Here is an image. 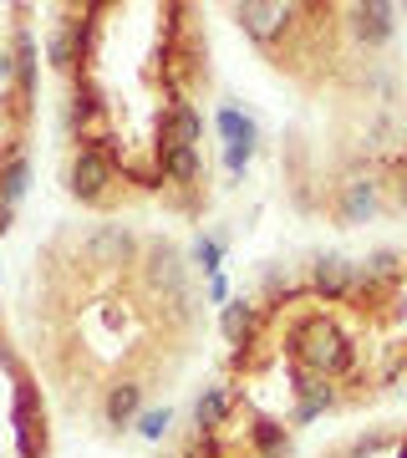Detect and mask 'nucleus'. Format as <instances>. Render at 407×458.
Segmentation results:
<instances>
[{"instance_id":"obj_29","label":"nucleus","mask_w":407,"mask_h":458,"mask_svg":"<svg viewBox=\"0 0 407 458\" xmlns=\"http://www.w3.org/2000/svg\"><path fill=\"white\" fill-rule=\"evenodd\" d=\"M250 458H260V454H250Z\"/></svg>"},{"instance_id":"obj_22","label":"nucleus","mask_w":407,"mask_h":458,"mask_svg":"<svg viewBox=\"0 0 407 458\" xmlns=\"http://www.w3.org/2000/svg\"><path fill=\"white\" fill-rule=\"evenodd\" d=\"M219 255H225V240H214V234H199L194 240V260L209 270V276H219Z\"/></svg>"},{"instance_id":"obj_2","label":"nucleus","mask_w":407,"mask_h":458,"mask_svg":"<svg viewBox=\"0 0 407 458\" xmlns=\"http://www.w3.org/2000/svg\"><path fill=\"white\" fill-rule=\"evenodd\" d=\"M143 285L163 301H179L189 295V260H183V250L174 240H153L143 250Z\"/></svg>"},{"instance_id":"obj_1","label":"nucleus","mask_w":407,"mask_h":458,"mask_svg":"<svg viewBox=\"0 0 407 458\" xmlns=\"http://www.w3.org/2000/svg\"><path fill=\"white\" fill-rule=\"evenodd\" d=\"M291 361L295 367H306L310 377H326V382H336L357 367V346L346 336L336 321L326 311L306 316V321H295L291 327Z\"/></svg>"},{"instance_id":"obj_19","label":"nucleus","mask_w":407,"mask_h":458,"mask_svg":"<svg viewBox=\"0 0 407 458\" xmlns=\"http://www.w3.org/2000/svg\"><path fill=\"white\" fill-rule=\"evenodd\" d=\"M250 438L260 443V458H285L291 454V433L280 423H270V418H260V423L250 428Z\"/></svg>"},{"instance_id":"obj_4","label":"nucleus","mask_w":407,"mask_h":458,"mask_svg":"<svg viewBox=\"0 0 407 458\" xmlns=\"http://www.w3.org/2000/svg\"><path fill=\"white\" fill-rule=\"evenodd\" d=\"M301 16V5H280V0H244V5H234V21H240L244 36H255L260 47H270V41H280V36L291 31V21Z\"/></svg>"},{"instance_id":"obj_27","label":"nucleus","mask_w":407,"mask_h":458,"mask_svg":"<svg viewBox=\"0 0 407 458\" xmlns=\"http://www.w3.org/2000/svg\"><path fill=\"white\" fill-rule=\"evenodd\" d=\"M5 229H11V209H5V204H0V234H5Z\"/></svg>"},{"instance_id":"obj_20","label":"nucleus","mask_w":407,"mask_h":458,"mask_svg":"<svg viewBox=\"0 0 407 458\" xmlns=\"http://www.w3.org/2000/svg\"><path fill=\"white\" fill-rule=\"evenodd\" d=\"M16 72H21V92L31 98L36 92V36L31 31L16 36Z\"/></svg>"},{"instance_id":"obj_21","label":"nucleus","mask_w":407,"mask_h":458,"mask_svg":"<svg viewBox=\"0 0 407 458\" xmlns=\"http://www.w3.org/2000/svg\"><path fill=\"white\" fill-rule=\"evenodd\" d=\"M168 428H174V412H168V408H153V412H143V418H138V433H143L148 443H163V433H168Z\"/></svg>"},{"instance_id":"obj_5","label":"nucleus","mask_w":407,"mask_h":458,"mask_svg":"<svg viewBox=\"0 0 407 458\" xmlns=\"http://www.w3.org/2000/svg\"><path fill=\"white\" fill-rule=\"evenodd\" d=\"M16 433H21V458H47V412H41V393L31 387V377H16Z\"/></svg>"},{"instance_id":"obj_7","label":"nucleus","mask_w":407,"mask_h":458,"mask_svg":"<svg viewBox=\"0 0 407 458\" xmlns=\"http://www.w3.org/2000/svg\"><path fill=\"white\" fill-rule=\"evenodd\" d=\"M132 255H138V240L123 225H102L87 240V260L98 265V270H123V265H132Z\"/></svg>"},{"instance_id":"obj_9","label":"nucleus","mask_w":407,"mask_h":458,"mask_svg":"<svg viewBox=\"0 0 407 458\" xmlns=\"http://www.w3.org/2000/svg\"><path fill=\"white\" fill-rule=\"evenodd\" d=\"M310 291L326 295V301H342V295L357 291V265L342 260V255H321L310 265Z\"/></svg>"},{"instance_id":"obj_18","label":"nucleus","mask_w":407,"mask_h":458,"mask_svg":"<svg viewBox=\"0 0 407 458\" xmlns=\"http://www.w3.org/2000/svg\"><path fill=\"white\" fill-rule=\"evenodd\" d=\"M214 123H219V132H225L229 148H255V123H250L244 113H234V107H219V117H214Z\"/></svg>"},{"instance_id":"obj_8","label":"nucleus","mask_w":407,"mask_h":458,"mask_svg":"<svg viewBox=\"0 0 407 458\" xmlns=\"http://www.w3.org/2000/svg\"><path fill=\"white\" fill-rule=\"evenodd\" d=\"M377 209H382V183L372 174H357V179L342 183V199H336V219L342 225H367Z\"/></svg>"},{"instance_id":"obj_15","label":"nucleus","mask_w":407,"mask_h":458,"mask_svg":"<svg viewBox=\"0 0 407 458\" xmlns=\"http://www.w3.org/2000/svg\"><path fill=\"white\" fill-rule=\"evenodd\" d=\"M158 158H163V179H174V183H194L199 179V148H158Z\"/></svg>"},{"instance_id":"obj_17","label":"nucleus","mask_w":407,"mask_h":458,"mask_svg":"<svg viewBox=\"0 0 407 458\" xmlns=\"http://www.w3.org/2000/svg\"><path fill=\"white\" fill-rule=\"evenodd\" d=\"M47 51H51V66H62V72L77 62V51H81L77 47V21H62V26L47 36Z\"/></svg>"},{"instance_id":"obj_14","label":"nucleus","mask_w":407,"mask_h":458,"mask_svg":"<svg viewBox=\"0 0 407 458\" xmlns=\"http://www.w3.org/2000/svg\"><path fill=\"white\" fill-rule=\"evenodd\" d=\"M255 321H260V316H255V306H250V301H229L225 311H219V331H225L229 346L250 342V336H255Z\"/></svg>"},{"instance_id":"obj_6","label":"nucleus","mask_w":407,"mask_h":458,"mask_svg":"<svg viewBox=\"0 0 407 458\" xmlns=\"http://www.w3.org/2000/svg\"><path fill=\"white\" fill-rule=\"evenodd\" d=\"M346 16H352V36H357V47H367V51L387 47L392 31H397V5H387V0H361V5L346 11Z\"/></svg>"},{"instance_id":"obj_12","label":"nucleus","mask_w":407,"mask_h":458,"mask_svg":"<svg viewBox=\"0 0 407 458\" xmlns=\"http://www.w3.org/2000/svg\"><path fill=\"white\" fill-rule=\"evenodd\" d=\"M229 408H234V397H229V387H204V393L194 397V428L199 433H219L225 428V418H229Z\"/></svg>"},{"instance_id":"obj_10","label":"nucleus","mask_w":407,"mask_h":458,"mask_svg":"<svg viewBox=\"0 0 407 458\" xmlns=\"http://www.w3.org/2000/svg\"><path fill=\"white\" fill-rule=\"evenodd\" d=\"M295 397H301V403H295V423H310V418H321L326 408H336V393H331V382H326V377H310L306 367H295Z\"/></svg>"},{"instance_id":"obj_28","label":"nucleus","mask_w":407,"mask_h":458,"mask_svg":"<svg viewBox=\"0 0 407 458\" xmlns=\"http://www.w3.org/2000/svg\"><path fill=\"white\" fill-rule=\"evenodd\" d=\"M397 458H407V438H403V443H397Z\"/></svg>"},{"instance_id":"obj_24","label":"nucleus","mask_w":407,"mask_h":458,"mask_svg":"<svg viewBox=\"0 0 407 458\" xmlns=\"http://www.w3.org/2000/svg\"><path fill=\"white\" fill-rule=\"evenodd\" d=\"M250 153H255V148H225L229 174H244V168H250Z\"/></svg>"},{"instance_id":"obj_13","label":"nucleus","mask_w":407,"mask_h":458,"mask_svg":"<svg viewBox=\"0 0 407 458\" xmlns=\"http://www.w3.org/2000/svg\"><path fill=\"white\" fill-rule=\"evenodd\" d=\"M102 412H107V423H113V428L138 423V418H143V387H138V382H117V387H107Z\"/></svg>"},{"instance_id":"obj_11","label":"nucleus","mask_w":407,"mask_h":458,"mask_svg":"<svg viewBox=\"0 0 407 458\" xmlns=\"http://www.w3.org/2000/svg\"><path fill=\"white\" fill-rule=\"evenodd\" d=\"M204 138V123L189 102H174L168 113H163V148H199Z\"/></svg>"},{"instance_id":"obj_26","label":"nucleus","mask_w":407,"mask_h":458,"mask_svg":"<svg viewBox=\"0 0 407 458\" xmlns=\"http://www.w3.org/2000/svg\"><path fill=\"white\" fill-rule=\"evenodd\" d=\"M397 204H403V209H407V174H403V179H397Z\"/></svg>"},{"instance_id":"obj_16","label":"nucleus","mask_w":407,"mask_h":458,"mask_svg":"<svg viewBox=\"0 0 407 458\" xmlns=\"http://www.w3.org/2000/svg\"><path fill=\"white\" fill-rule=\"evenodd\" d=\"M26 183H31V164H26V158H5V168H0V204H5V209H16V199L26 194Z\"/></svg>"},{"instance_id":"obj_23","label":"nucleus","mask_w":407,"mask_h":458,"mask_svg":"<svg viewBox=\"0 0 407 458\" xmlns=\"http://www.w3.org/2000/svg\"><path fill=\"white\" fill-rule=\"evenodd\" d=\"M382 448H387V433H367V438H357L346 448V458H372V454H382Z\"/></svg>"},{"instance_id":"obj_25","label":"nucleus","mask_w":407,"mask_h":458,"mask_svg":"<svg viewBox=\"0 0 407 458\" xmlns=\"http://www.w3.org/2000/svg\"><path fill=\"white\" fill-rule=\"evenodd\" d=\"M11 72H16V62H11V56H5V51H0V82H5V77H11Z\"/></svg>"},{"instance_id":"obj_3","label":"nucleus","mask_w":407,"mask_h":458,"mask_svg":"<svg viewBox=\"0 0 407 458\" xmlns=\"http://www.w3.org/2000/svg\"><path fill=\"white\" fill-rule=\"evenodd\" d=\"M113 179H117V164H113L107 148H77V158L66 168V189H72V199H81V204H98Z\"/></svg>"}]
</instances>
